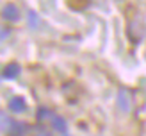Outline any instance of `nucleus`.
<instances>
[{"instance_id": "f03ea898", "label": "nucleus", "mask_w": 146, "mask_h": 136, "mask_svg": "<svg viewBox=\"0 0 146 136\" xmlns=\"http://www.w3.org/2000/svg\"><path fill=\"white\" fill-rule=\"evenodd\" d=\"M2 18L7 20V21H16L20 18V9L14 4H7L2 9Z\"/></svg>"}, {"instance_id": "39448f33", "label": "nucleus", "mask_w": 146, "mask_h": 136, "mask_svg": "<svg viewBox=\"0 0 146 136\" xmlns=\"http://www.w3.org/2000/svg\"><path fill=\"white\" fill-rule=\"evenodd\" d=\"M50 120H52V127L55 129V131L66 133V120H64V118H61V117H52Z\"/></svg>"}, {"instance_id": "9b49d317", "label": "nucleus", "mask_w": 146, "mask_h": 136, "mask_svg": "<svg viewBox=\"0 0 146 136\" xmlns=\"http://www.w3.org/2000/svg\"><path fill=\"white\" fill-rule=\"evenodd\" d=\"M36 136H52L48 131H45V129H38V131H36Z\"/></svg>"}, {"instance_id": "1a4fd4ad", "label": "nucleus", "mask_w": 146, "mask_h": 136, "mask_svg": "<svg viewBox=\"0 0 146 136\" xmlns=\"http://www.w3.org/2000/svg\"><path fill=\"white\" fill-rule=\"evenodd\" d=\"M70 5L73 7V9H82V7H86L87 0H68Z\"/></svg>"}, {"instance_id": "20e7f679", "label": "nucleus", "mask_w": 146, "mask_h": 136, "mask_svg": "<svg viewBox=\"0 0 146 136\" xmlns=\"http://www.w3.org/2000/svg\"><path fill=\"white\" fill-rule=\"evenodd\" d=\"M2 75H4L5 79H16V77L20 75V64H18V63H9V64L4 68Z\"/></svg>"}, {"instance_id": "6e6552de", "label": "nucleus", "mask_w": 146, "mask_h": 136, "mask_svg": "<svg viewBox=\"0 0 146 136\" xmlns=\"http://www.w3.org/2000/svg\"><path fill=\"white\" fill-rule=\"evenodd\" d=\"M46 118H52V113H50L46 107H39L38 109V120H46Z\"/></svg>"}, {"instance_id": "0eeeda50", "label": "nucleus", "mask_w": 146, "mask_h": 136, "mask_svg": "<svg viewBox=\"0 0 146 136\" xmlns=\"http://www.w3.org/2000/svg\"><path fill=\"white\" fill-rule=\"evenodd\" d=\"M11 127H13V122H11V118L7 117L5 113H0V129H4V131H9Z\"/></svg>"}, {"instance_id": "f257e3e1", "label": "nucleus", "mask_w": 146, "mask_h": 136, "mask_svg": "<svg viewBox=\"0 0 146 136\" xmlns=\"http://www.w3.org/2000/svg\"><path fill=\"white\" fill-rule=\"evenodd\" d=\"M116 104H118L119 111L130 113V109H132V95H130V91L128 90H119L118 97H116Z\"/></svg>"}, {"instance_id": "7ed1b4c3", "label": "nucleus", "mask_w": 146, "mask_h": 136, "mask_svg": "<svg viewBox=\"0 0 146 136\" xmlns=\"http://www.w3.org/2000/svg\"><path fill=\"white\" fill-rule=\"evenodd\" d=\"M9 109L13 113H23L27 109V102H25V98L23 97H13L9 100Z\"/></svg>"}, {"instance_id": "9d476101", "label": "nucleus", "mask_w": 146, "mask_h": 136, "mask_svg": "<svg viewBox=\"0 0 146 136\" xmlns=\"http://www.w3.org/2000/svg\"><path fill=\"white\" fill-rule=\"evenodd\" d=\"M9 29H5V27H2V25H0V41H2V40H5V38H9Z\"/></svg>"}, {"instance_id": "423d86ee", "label": "nucleus", "mask_w": 146, "mask_h": 136, "mask_svg": "<svg viewBox=\"0 0 146 136\" xmlns=\"http://www.w3.org/2000/svg\"><path fill=\"white\" fill-rule=\"evenodd\" d=\"M27 16H29L27 21H29V25H31L32 29H38L41 25V20H39V16H38V13H36V11H29Z\"/></svg>"}]
</instances>
